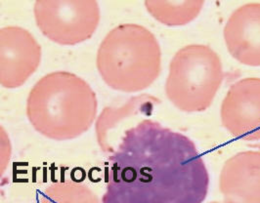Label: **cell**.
Returning <instances> with one entry per match:
<instances>
[{"label": "cell", "instance_id": "cell-7", "mask_svg": "<svg viewBox=\"0 0 260 203\" xmlns=\"http://www.w3.org/2000/svg\"><path fill=\"white\" fill-rule=\"evenodd\" d=\"M220 116L223 126L235 137L260 140V78L235 82L222 101Z\"/></svg>", "mask_w": 260, "mask_h": 203}, {"label": "cell", "instance_id": "cell-13", "mask_svg": "<svg viewBox=\"0 0 260 203\" xmlns=\"http://www.w3.org/2000/svg\"><path fill=\"white\" fill-rule=\"evenodd\" d=\"M209 203H222V202H219V201H212V202H209Z\"/></svg>", "mask_w": 260, "mask_h": 203}, {"label": "cell", "instance_id": "cell-3", "mask_svg": "<svg viewBox=\"0 0 260 203\" xmlns=\"http://www.w3.org/2000/svg\"><path fill=\"white\" fill-rule=\"evenodd\" d=\"M96 65L110 88L124 93L140 92L149 88L160 74V46L143 25L122 24L102 40Z\"/></svg>", "mask_w": 260, "mask_h": 203}, {"label": "cell", "instance_id": "cell-9", "mask_svg": "<svg viewBox=\"0 0 260 203\" xmlns=\"http://www.w3.org/2000/svg\"><path fill=\"white\" fill-rule=\"evenodd\" d=\"M223 36L227 49L238 62L260 66V3H247L236 9Z\"/></svg>", "mask_w": 260, "mask_h": 203}, {"label": "cell", "instance_id": "cell-10", "mask_svg": "<svg viewBox=\"0 0 260 203\" xmlns=\"http://www.w3.org/2000/svg\"><path fill=\"white\" fill-rule=\"evenodd\" d=\"M155 97L147 94L134 96L119 107H107L102 111L95 123L97 143L105 153H112L124 131L128 129L127 122L139 116L152 114Z\"/></svg>", "mask_w": 260, "mask_h": 203}, {"label": "cell", "instance_id": "cell-4", "mask_svg": "<svg viewBox=\"0 0 260 203\" xmlns=\"http://www.w3.org/2000/svg\"><path fill=\"white\" fill-rule=\"evenodd\" d=\"M224 78L220 57L209 46L191 44L176 52L169 64L166 95L185 113L210 107Z\"/></svg>", "mask_w": 260, "mask_h": 203}, {"label": "cell", "instance_id": "cell-8", "mask_svg": "<svg viewBox=\"0 0 260 203\" xmlns=\"http://www.w3.org/2000/svg\"><path fill=\"white\" fill-rule=\"evenodd\" d=\"M219 190L223 203H260V152L247 151L230 157L222 168Z\"/></svg>", "mask_w": 260, "mask_h": 203}, {"label": "cell", "instance_id": "cell-12", "mask_svg": "<svg viewBox=\"0 0 260 203\" xmlns=\"http://www.w3.org/2000/svg\"><path fill=\"white\" fill-rule=\"evenodd\" d=\"M39 203H102L88 187L73 181L55 182L46 187Z\"/></svg>", "mask_w": 260, "mask_h": 203}, {"label": "cell", "instance_id": "cell-11", "mask_svg": "<svg viewBox=\"0 0 260 203\" xmlns=\"http://www.w3.org/2000/svg\"><path fill=\"white\" fill-rule=\"evenodd\" d=\"M145 7L156 21L169 26L189 24L202 11L204 1H145Z\"/></svg>", "mask_w": 260, "mask_h": 203}, {"label": "cell", "instance_id": "cell-5", "mask_svg": "<svg viewBox=\"0 0 260 203\" xmlns=\"http://www.w3.org/2000/svg\"><path fill=\"white\" fill-rule=\"evenodd\" d=\"M36 23L44 37L60 45H77L91 38L100 22L99 4L84 1L35 3Z\"/></svg>", "mask_w": 260, "mask_h": 203}, {"label": "cell", "instance_id": "cell-1", "mask_svg": "<svg viewBox=\"0 0 260 203\" xmlns=\"http://www.w3.org/2000/svg\"><path fill=\"white\" fill-rule=\"evenodd\" d=\"M108 163L102 203H202L208 195L194 142L148 118L124 131Z\"/></svg>", "mask_w": 260, "mask_h": 203}, {"label": "cell", "instance_id": "cell-6", "mask_svg": "<svg viewBox=\"0 0 260 203\" xmlns=\"http://www.w3.org/2000/svg\"><path fill=\"white\" fill-rule=\"evenodd\" d=\"M41 46L26 28L11 25L0 30V83L4 88L21 87L41 61Z\"/></svg>", "mask_w": 260, "mask_h": 203}, {"label": "cell", "instance_id": "cell-2", "mask_svg": "<svg viewBox=\"0 0 260 203\" xmlns=\"http://www.w3.org/2000/svg\"><path fill=\"white\" fill-rule=\"evenodd\" d=\"M98 100L91 86L69 72L41 77L29 91L26 116L39 134L54 141L76 139L94 123Z\"/></svg>", "mask_w": 260, "mask_h": 203}]
</instances>
